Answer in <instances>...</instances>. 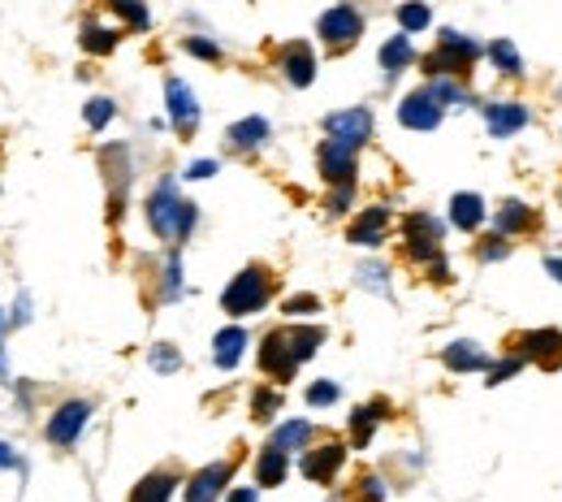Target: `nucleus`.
I'll return each mask as SVG.
<instances>
[{"label": "nucleus", "mask_w": 562, "mask_h": 502, "mask_svg": "<svg viewBox=\"0 0 562 502\" xmlns=\"http://www.w3.org/2000/svg\"><path fill=\"white\" fill-rule=\"evenodd\" d=\"M147 221H151V230H156L165 243H178V238H187L191 225H195V204L178 200V187L165 178V182L151 191V200H147Z\"/></svg>", "instance_id": "1"}, {"label": "nucleus", "mask_w": 562, "mask_h": 502, "mask_svg": "<svg viewBox=\"0 0 562 502\" xmlns=\"http://www.w3.org/2000/svg\"><path fill=\"white\" fill-rule=\"evenodd\" d=\"M269 294H273V278L260 265H251V269H243L229 287L221 290V308L229 316H251V312H260L269 303Z\"/></svg>", "instance_id": "2"}, {"label": "nucleus", "mask_w": 562, "mask_h": 502, "mask_svg": "<svg viewBox=\"0 0 562 502\" xmlns=\"http://www.w3.org/2000/svg\"><path fill=\"white\" fill-rule=\"evenodd\" d=\"M476 57H481V44L476 40H468L459 31H441V40H437V48H432V57L424 66H428V74H441V78L446 74L463 78V74H472Z\"/></svg>", "instance_id": "3"}, {"label": "nucleus", "mask_w": 562, "mask_h": 502, "mask_svg": "<svg viewBox=\"0 0 562 502\" xmlns=\"http://www.w3.org/2000/svg\"><path fill=\"white\" fill-rule=\"evenodd\" d=\"M403 238H407V256L412 260H441V238H446V225L432 213H412L403 221Z\"/></svg>", "instance_id": "4"}, {"label": "nucleus", "mask_w": 562, "mask_h": 502, "mask_svg": "<svg viewBox=\"0 0 562 502\" xmlns=\"http://www.w3.org/2000/svg\"><path fill=\"white\" fill-rule=\"evenodd\" d=\"M325 135L342 147H363L372 140V113L368 109H342L325 118Z\"/></svg>", "instance_id": "5"}, {"label": "nucleus", "mask_w": 562, "mask_h": 502, "mask_svg": "<svg viewBox=\"0 0 562 502\" xmlns=\"http://www.w3.org/2000/svg\"><path fill=\"white\" fill-rule=\"evenodd\" d=\"M299 364H303V359H299V352H294L290 330H278V334L265 338V347H260V368H265L273 381H290Z\"/></svg>", "instance_id": "6"}, {"label": "nucleus", "mask_w": 562, "mask_h": 502, "mask_svg": "<svg viewBox=\"0 0 562 502\" xmlns=\"http://www.w3.org/2000/svg\"><path fill=\"white\" fill-rule=\"evenodd\" d=\"M87 421H91V403H82V399H70V403H61L53 416H48V442H57V446H74L82 430H87Z\"/></svg>", "instance_id": "7"}, {"label": "nucleus", "mask_w": 562, "mask_h": 502, "mask_svg": "<svg viewBox=\"0 0 562 502\" xmlns=\"http://www.w3.org/2000/svg\"><path fill=\"white\" fill-rule=\"evenodd\" d=\"M165 104H169V122L178 126V135H195V126H200V100H195V91L182 78H169L165 82Z\"/></svg>", "instance_id": "8"}, {"label": "nucleus", "mask_w": 562, "mask_h": 502, "mask_svg": "<svg viewBox=\"0 0 562 502\" xmlns=\"http://www.w3.org/2000/svg\"><path fill=\"white\" fill-rule=\"evenodd\" d=\"M316 31H321L329 44H355V40L363 35V18H359V9H351V4H334V9L321 13Z\"/></svg>", "instance_id": "9"}, {"label": "nucleus", "mask_w": 562, "mask_h": 502, "mask_svg": "<svg viewBox=\"0 0 562 502\" xmlns=\"http://www.w3.org/2000/svg\"><path fill=\"white\" fill-rule=\"evenodd\" d=\"M398 122L407 131H437L441 126V100L432 91H412L403 104H398Z\"/></svg>", "instance_id": "10"}, {"label": "nucleus", "mask_w": 562, "mask_h": 502, "mask_svg": "<svg viewBox=\"0 0 562 502\" xmlns=\"http://www.w3.org/2000/svg\"><path fill=\"white\" fill-rule=\"evenodd\" d=\"M519 356L532 359V364H546V368H559L562 334L559 330H528V334H519Z\"/></svg>", "instance_id": "11"}, {"label": "nucleus", "mask_w": 562, "mask_h": 502, "mask_svg": "<svg viewBox=\"0 0 562 502\" xmlns=\"http://www.w3.org/2000/svg\"><path fill=\"white\" fill-rule=\"evenodd\" d=\"M485 126H490L493 140H510L515 131L528 126V109L515 100H493V104H485Z\"/></svg>", "instance_id": "12"}, {"label": "nucleus", "mask_w": 562, "mask_h": 502, "mask_svg": "<svg viewBox=\"0 0 562 502\" xmlns=\"http://www.w3.org/2000/svg\"><path fill=\"white\" fill-rule=\"evenodd\" d=\"M321 174H325V182H334V187H351L355 147H342V144H334V140H325V144H321Z\"/></svg>", "instance_id": "13"}, {"label": "nucleus", "mask_w": 562, "mask_h": 502, "mask_svg": "<svg viewBox=\"0 0 562 502\" xmlns=\"http://www.w3.org/2000/svg\"><path fill=\"white\" fill-rule=\"evenodd\" d=\"M342 459H347V450H342L338 442L316 446V450H307V455H303V477H307V481H316V486H325V481H334V477H338Z\"/></svg>", "instance_id": "14"}, {"label": "nucleus", "mask_w": 562, "mask_h": 502, "mask_svg": "<svg viewBox=\"0 0 562 502\" xmlns=\"http://www.w3.org/2000/svg\"><path fill=\"white\" fill-rule=\"evenodd\" d=\"M281 74L294 82V87H312L316 82V57L307 44H285L281 53Z\"/></svg>", "instance_id": "15"}, {"label": "nucleus", "mask_w": 562, "mask_h": 502, "mask_svg": "<svg viewBox=\"0 0 562 502\" xmlns=\"http://www.w3.org/2000/svg\"><path fill=\"white\" fill-rule=\"evenodd\" d=\"M225 481H229V464H209V468H200V472L191 477V486H187V502H216V494L225 490Z\"/></svg>", "instance_id": "16"}, {"label": "nucleus", "mask_w": 562, "mask_h": 502, "mask_svg": "<svg viewBox=\"0 0 562 502\" xmlns=\"http://www.w3.org/2000/svg\"><path fill=\"white\" fill-rule=\"evenodd\" d=\"M225 140H229V147H238V152H251V147H260L265 140H269V118L251 113V118L234 122V126L225 131Z\"/></svg>", "instance_id": "17"}, {"label": "nucleus", "mask_w": 562, "mask_h": 502, "mask_svg": "<svg viewBox=\"0 0 562 502\" xmlns=\"http://www.w3.org/2000/svg\"><path fill=\"white\" fill-rule=\"evenodd\" d=\"M385 225H390V213H385V209H363L347 238H351L355 247H376V243L385 238Z\"/></svg>", "instance_id": "18"}, {"label": "nucleus", "mask_w": 562, "mask_h": 502, "mask_svg": "<svg viewBox=\"0 0 562 502\" xmlns=\"http://www.w3.org/2000/svg\"><path fill=\"white\" fill-rule=\"evenodd\" d=\"M441 364L450 372H476V368H490V356L481 352V343H450L441 352Z\"/></svg>", "instance_id": "19"}, {"label": "nucleus", "mask_w": 562, "mask_h": 502, "mask_svg": "<svg viewBox=\"0 0 562 502\" xmlns=\"http://www.w3.org/2000/svg\"><path fill=\"white\" fill-rule=\"evenodd\" d=\"M450 221L459 225V230H481L485 225V200L481 196H472V191H459L454 200H450Z\"/></svg>", "instance_id": "20"}, {"label": "nucleus", "mask_w": 562, "mask_h": 502, "mask_svg": "<svg viewBox=\"0 0 562 502\" xmlns=\"http://www.w3.org/2000/svg\"><path fill=\"white\" fill-rule=\"evenodd\" d=\"M247 352V334L238 330V325H229V330H221L216 338H212V359H216V368H234L238 359Z\"/></svg>", "instance_id": "21"}, {"label": "nucleus", "mask_w": 562, "mask_h": 502, "mask_svg": "<svg viewBox=\"0 0 562 502\" xmlns=\"http://www.w3.org/2000/svg\"><path fill=\"white\" fill-rule=\"evenodd\" d=\"M173 486H178L173 472H147L139 486L131 490V502H169L173 499Z\"/></svg>", "instance_id": "22"}, {"label": "nucleus", "mask_w": 562, "mask_h": 502, "mask_svg": "<svg viewBox=\"0 0 562 502\" xmlns=\"http://www.w3.org/2000/svg\"><path fill=\"white\" fill-rule=\"evenodd\" d=\"M412 62H416V48H412V40H407V31L381 44V66H385V70H390V74L407 70Z\"/></svg>", "instance_id": "23"}, {"label": "nucleus", "mask_w": 562, "mask_h": 502, "mask_svg": "<svg viewBox=\"0 0 562 502\" xmlns=\"http://www.w3.org/2000/svg\"><path fill=\"white\" fill-rule=\"evenodd\" d=\"M256 481H260V486H281V481H285V450L269 446V450L256 459Z\"/></svg>", "instance_id": "24"}, {"label": "nucleus", "mask_w": 562, "mask_h": 502, "mask_svg": "<svg viewBox=\"0 0 562 502\" xmlns=\"http://www.w3.org/2000/svg\"><path fill=\"white\" fill-rule=\"evenodd\" d=\"M307 437H312V425H307V421H285V425H278V433H273V446L290 455V450H303Z\"/></svg>", "instance_id": "25"}, {"label": "nucleus", "mask_w": 562, "mask_h": 502, "mask_svg": "<svg viewBox=\"0 0 562 502\" xmlns=\"http://www.w3.org/2000/svg\"><path fill=\"white\" fill-rule=\"evenodd\" d=\"M381 412H385V403H372V408H359L351 416V442L355 446H368V437L372 430L381 425Z\"/></svg>", "instance_id": "26"}, {"label": "nucleus", "mask_w": 562, "mask_h": 502, "mask_svg": "<svg viewBox=\"0 0 562 502\" xmlns=\"http://www.w3.org/2000/svg\"><path fill=\"white\" fill-rule=\"evenodd\" d=\"M528 225H532L528 204H519V200H506V204H502V213H497V234H519V230H528Z\"/></svg>", "instance_id": "27"}, {"label": "nucleus", "mask_w": 562, "mask_h": 502, "mask_svg": "<svg viewBox=\"0 0 562 502\" xmlns=\"http://www.w3.org/2000/svg\"><path fill=\"white\" fill-rule=\"evenodd\" d=\"M428 22H432V9H428L424 0H407V4L398 9V26H403L407 35H416V31H428Z\"/></svg>", "instance_id": "28"}, {"label": "nucleus", "mask_w": 562, "mask_h": 502, "mask_svg": "<svg viewBox=\"0 0 562 502\" xmlns=\"http://www.w3.org/2000/svg\"><path fill=\"white\" fill-rule=\"evenodd\" d=\"M104 4H109L117 18H126L135 31H147V22H151V13H147V4H143V0H104Z\"/></svg>", "instance_id": "29"}, {"label": "nucleus", "mask_w": 562, "mask_h": 502, "mask_svg": "<svg viewBox=\"0 0 562 502\" xmlns=\"http://www.w3.org/2000/svg\"><path fill=\"white\" fill-rule=\"evenodd\" d=\"M490 57H493V66H497L502 74H519V70H524V62H519V53H515V44H510V40H493Z\"/></svg>", "instance_id": "30"}, {"label": "nucleus", "mask_w": 562, "mask_h": 502, "mask_svg": "<svg viewBox=\"0 0 562 502\" xmlns=\"http://www.w3.org/2000/svg\"><path fill=\"white\" fill-rule=\"evenodd\" d=\"M82 48H87V53H95V57H104V53H113V48H117V31L87 26V31H82Z\"/></svg>", "instance_id": "31"}, {"label": "nucleus", "mask_w": 562, "mask_h": 502, "mask_svg": "<svg viewBox=\"0 0 562 502\" xmlns=\"http://www.w3.org/2000/svg\"><path fill=\"white\" fill-rule=\"evenodd\" d=\"M281 408V394L278 390H256V399H251V412H256V421H273Z\"/></svg>", "instance_id": "32"}, {"label": "nucleus", "mask_w": 562, "mask_h": 502, "mask_svg": "<svg viewBox=\"0 0 562 502\" xmlns=\"http://www.w3.org/2000/svg\"><path fill=\"white\" fill-rule=\"evenodd\" d=\"M109 122H113V100L95 96V100L87 104V126H91V131H104Z\"/></svg>", "instance_id": "33"}, {"label": "nucleus", "mask_w": 562, "mask_h": 502, "mask_svg": "<svg viewBox=\"0 0 562 502\" xmlns=\"http://www.w3.org/2000/svg\"><path fill=\"white\" fill-rule=\"evenodd\" d=\"M338 394H342L338 381H316V386L307 390V403H312V408H329V403H338Z\"/></svg>", "instance_id": "34"}, {"label": "nucleus", "mask_w": 562, "mask_h": 502, "mask_svg": "<svg viewBox=\"0 0 562 502\" xmlns=\"http://www.w3.org/2000/svg\"><path fill=\"white\" fill-rule=\"evenodd\" d=\"M359 287L376 290V294H390V282H385V269L381 265H363L359 269Z\"/></svg>", "instance_id": "35"}, {"label": "nucleus", "mask_w": 562, "mask_h": 502, "mask_svg": "<svg viewBox=\"0 0 562 502\" xmlns=\"http://www.w3.org/2000/svg\"><path fill=\"white\" fill-rule=\"evenodd\" d=\"M312 312H321V299H316V294H294V299H285V316H312Z\"/></svg>", "instance_id": "36"}, {"label": "nucleus", "mask_w": 562, "mask_h": 502, "mask_svg": "<svg viewBox=\"0 0 562 502\" xmlns=\"http://www.w3.org/2000/svg\"><path fill=\"white\" fill-rule=\"evenodd\" d=\"M178 364H182V359H178V352H173L169 343H160V347H151V368H156V372H173Z\"/></svg>", "instance_id": "37"}, {"label": "nucleus", "mask_w": 562, "mask_h": 502, "mask_svg": "<svg viewBox=\"0 0 562 502\" xmlns=\"http://www.w3.org/2000/svg\"><path fill=\"white\" fill-rule=\"evenodd\" d=\"M524 368V356H510V359H502V364H490V386H502L506 377H515Z\"/></svg>", "instance_id": "38"}, {"label": "nucleus", "mask_w": 562, "mask_h": 502, "mask_svg": "<svg viewBox=\"0 0 562 502\" xmlns=\"http://www.w3.org/2000/svg\"><path fill=\"white\" fill-rule=\"evenodd\" d=\"M182 48H187L191 57H204V62H221V48H216L212 40H200V35H191V40H187Z\"/></svg>", "instance_id": "39"}, {"label": "nucleus", "mask_w": 562, "mask_h": 502, "mask_svg": "<svg viewBox=\"0 0 562 502\" xmlns=\"http://www.w3.org/2000/svg\"><path fill=\"white\" fill-rule=\"evenodd\" d=\"M506 252H510V243H506L502 234H493V238H485V247H481V256H485V260H502Z\"/></svg>", "instance_id": "40"}, {"label": "nucleus", "mask_w": 562, "mask_h": 502, "mask_svg": "<svg viewBox=\"0 0 562 502\" xmlns=\"http://www.w3.org/2000/svg\"><path fill=\"white\" fill-rule=\"evenodd\" d=\"M212 174H216V160H195V165H187V178H191V182L212 178Z\"/></svg>", "instance_id": "41"}, {"label": "nucleus", "mask_w": 562, "mask_h": 502, "mask_svg": "<svg viewBox=\"0 0 562 502\" xmlns=\"http://www.w3.org/2000/svg\"><path fill=\"white\" fill-rule=\"evenodd\" d=\"M182 290V260L178 256H169V299Z\"/></svg>", "instance_id": "42"}, {"label": "nucleus", "mask_w": 562, "mask_h": 502, "mask_svg": "<svg viewBox=\"0 0 562 502\" xmlns=\"http://www.w3.org/2000/svg\"><path fill=\"white\" fill-rule=\"evenodd\" d=\"M381 499H385L381 481H376V477H368V481H363V502H381Z\"/></svg>", "instance_id": "43"}, {"label": "nucleus", "mask_w": 562, "mask_h": 502, "mask_svg": "<svg viewBox=\"0 0 562 502\" xmlns=\"http://www.w3.org/2000/svg\"><path fill=\"white\" fill-rule=\"evenodd\" d=\"M225 502H256V490H229Z\"/></svg>", "instance_id": "44"}, {"label": "nucleus", "mask_w": 562, "mask_h": 502, "mask_svg": "<svg viewBox=\"0 0 562 502\" xmlns=\"http://www.w3.org/2000/svg\"><path fill=\"white\" fill-rule=\"evenodd\" d=\"M546 274H554V278L562 282V260H559V256H550V260H546Z\"/></svg>", "instance_id": "45"}, {"label": "nucleus", "mask_w": 562, "mask_h": 502, "mask_svg": "<svg viewBox=\"0 0 562 502\" xmlns=\"http://www.w3.org/2000/svg\"><path fill=\"white\" fill-rule=\"evenodd\" d=\"M0 468H13V450L0 442Z\"/></svg>", "instance_id": "46"}, {"label": "nucleus", "mask_w": 562, "mask_h": 502, "mask_svg": "<svg viewBox=\"0 0 562 502\" xmlns=\"http://www.w3.org/2000/svg\"><path fill=\"white\" fill-rule=\"evenodd\" d=\"M0 330H4V312H0Z\"/></svg>", "instance_id": "47"}]
</instances>
